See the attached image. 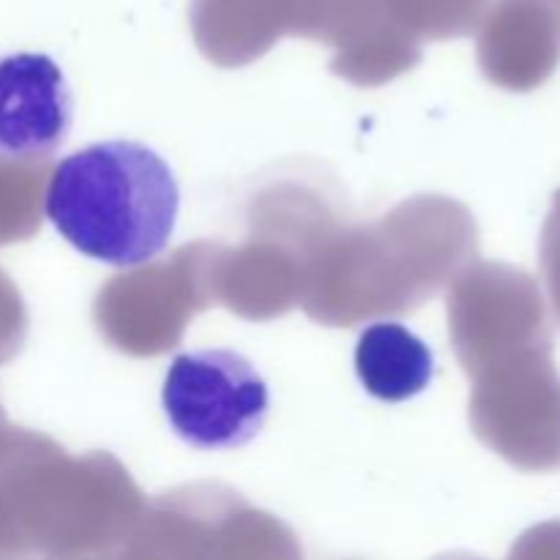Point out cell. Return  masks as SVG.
<instances>
[{
  "label": "cell",
  "mask_w": 560,
  "mask_h": 560,
  "mask_svg": "<svg viewBox=\"0 0 560 560\" xmlns=\"http://www.w3.org/2000/svg\"><path fill=\"white\" fill-rule=\"evenodd\" d=\"M162 408L175 435L202 452L241 448L268 419V386L246 355L206 348L175 355L164 375Z\"/></svg>",
  "instance_id": "cell-2"
},
{
  "label": "cell",
  "mask_w": 560,
  "mask_h": 560,
  "mask_svg": "<svg viewBox=\"0 0 560 560\" xmlns=\"http://www.w3.org/2000/svg\"><path fill=\"white\" fill-rule=\"evenodd\" d=\"M74 96L47 52L0 55V159L44 162L69 137Z\"/></svg>",
  "instance_id": "cell-3"
},
{
  "label": "cell",
  "mask_w": 560,
  "mask_h": 560,
  "mask_svg": "<svg viewBox=\"0 0 560 560\" xmlns=\"http://www.w3.org/2000/svg\"><path fill=\"white\" fill-rule=\"evenodd\" d=\"M180 189L173 167L135 140L91 142L55 164L44 213L80 255L115 268L151 262L170 244Z\"/></svg>",
  "instance_id": "cell-1"
},
{
  "label": "cell",
  "mask_w": 560,
  "mask_h": 560,
  "mask_svg": "<svg viewBox=\"0 0 560 560\" xmlns=\"http://www.w3.org/2000/svg\"><path fill=\"white\" fill-rule=\"evenodd\" d=\"M541 271H545L547 290H550L560 320V191L545 224V235H541Z\"/></svg>",
  "instance_id": "cell-6"
},
{
  "label": "cell",
  "mask_w": 560,
  "mask_h": 560,
  "mask_svg": "<svg viewBox=\"0 0 560 560\" xmlns=\"http://www.w3.org/2000/svg\"><path fill=\"white\" fill-rule=\"evenodd\" d=\"M487 38L498 80L536 88L560 60V0H498Z\"/></svg>",
  "instance_id": "cell-4"
},
{
  "label": "cell",
  "mask_w": 560,
  "mask_h": 560,
  "mask_svg": "<svg viewBox=\"0 0 560 560\" xmlns=\"http://www.w3.org/2000/svg\"><path fill=\"white\" fill-rule=\"evenodd\" d=\"M355 375L370 397L381 402H405L430 386L435 355L424 339L402 323L381 320L361 331L355 345Z\"/></svg>",
  "instance_id": "cell-5"
}]
</instances>
